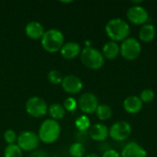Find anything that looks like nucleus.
Returning a JSON list of instances; mask_svg holds the SVG:
<instances>
[{"label":"nucleus","mask_w":157,"mask_h":157,"mask_svg":"<svg viewBox=\"0 0 157 157\" xmlns=\"http://www.w3.org/2000/svg\"><path fill=\"white\" fill-rule=\"evenodd\" d=\"M105 31L107 36L111 40V41L118 42L123 41L129 38L131 29L129 24L121 18H112L110 19L106 27Z\"/></svg>","instance_id":"obj_1"},{"label":"nucleus","mask_w":157,"mask_h":157,"mask_svg":"<svg viewBox=\"0 0 157 157\" xmlns=\"http://www.w3.org/2000/svg\"><path fill=\"white\" fill-rule=\"evenodd\" d=\"M40 44L45 52L56 53L61 51L64 44V36L63 32L57 29H47L40 39Z\"/></svg>","instance_id":"obj_2"},{"label":"nucleus","mask_w":157,"mask_h":157,"mask_svg":"<svg viewBox=\"0 0 157 157\" xmlns=\"http://www.w3.org/2000/svg\"><path fill=\"white\" fill-rule=\"evenodd\" d=\"M37 134L40 142L46 144H53L61 135V126L57 121L47 119L41 122Z\"/></svg>","instance_id":"obj_3"},{"label":"nucleus","mask_w":157,"mask_h":157,"mask_svg":"<svg viewBox=\"0 0 157 157\" xmlns=\"http://www.w3.org/2000/svg\"><path fill=\"white\" fill-rule=\"evenodd\" d=\"M80 60L84 66L91 70H98L105 63V58L102 52L91 46L82 49Z\"/></svg>","instance_id":"obj_4"},{"label":"nucleus","mask_w":157,"mask_h":157,"mask_svg":"<svg viewBox=\"0 0 157 157\" xmlns=\"http://www.w3.org/2000/svg\"><path fill=\"white\" fill-rule=\"evenodd\" d=\"M141 52L142 46L135 38L129 37L120 45V54L127 61L136 60L140 56Z\"/></svg>","instance_id":"obj_5"},{"label":"nucleus","mask_w":157,"mask_h":157,"mask_svg":"<svg viewBox=\"0 0 157 157\" xmlns=\"http://www.w3.org/2000/svg\"><path fill=\"white\" fill-rule=\"evenodd\" d=\"M26 112L32 118H42L48 113L46 101L37 96L29 98L25 105Z\"/></svg>","instance_id":"obj_6"},{"label":"nucleus","mask_w":157,"mask_h":157,"mask_svg":"<svg viewBox=\"0 0 157 157\" xmlns=\"http://www.w3.org/2000/svg\"><path fill=\"white\" fill-rule=\"evenodd\" d=\"M17 146L24 152H31L39 146L40 139L38 134L32 131H24L17 135Z\"/></svg>","instance_id":"obj_7"},{"label":"nucleus","mask_w":157,"mask_h":157,"mask_svg":"<svg viewBox=\"0 0 157 157\" xmlns=\"http://www.w3.org/2000/svg\"><path fill=\"white\" fill-rule=\"evenodd\" d=\"M131 133L132 126L125 121H119L113 123L109 129V136L117 142H121L128 139Z\"/></svg>","instance_id":"obj_8"},{"label":"nucleus","mask_w":157,"mask_h":157,"mask_svg":"<svg viewBox=\"0 0 157 157\" xmlns=\"http://www.w3.org/2000/svg\"><path fill=\"white\" fill-rule=\"evenodd\" d=\"M78 108L85 113V115H89L96 113V110L99 105L97 96L90 92L83 93L77 100Z\"/></svg>","instance_id":"obj_9"},{"label":"nucleus","mask_w":157,"mask_h":157,"mask_svg":"<svg viewBox=\"0 0 157 157\" xmlns=\"http://www.w3.org/2000/svg\"><path fill=\"white\" fill-rule=\"evenodd\" d=\"M127 18L134 25H144L149 19V13L142 6H132L127 11Z\"/></svg>","instance_id":"obj_10"},{"label":"nucleus","mask_w":157,"mask_h":157,"mask_svg":"<svg viewBox=\"0 0 157 157\" xmlns=\"http://www.w3.org/2000/svg\"><path fill=\"white\" fill-rule=\"evenodd\" d=\"M61 86L63 90L69 95L78 94L83 89L82 80L75 75H67L63 76Z\"/></svg>","instance_id":"obj_11"},{"label":"nucleus","mask_w":157,"mask_h":157,"mask_svg":"<svg viewBox=\"0 0 157 157\" xmlns=\"http://www.w3.org/2000/svg\"><path fill=\"white\" fill-rule=\"evenodd\" d=\"M81 52H82V48L78 42L68 41V42H64V44L63 45L60 51V53L61 56L65 60H74L80 55Z\"/></svg>","instance_id":"obj_12"},{"label":"nucleus","mask_w":157,"mask_h":157,"mask_svg":"<svg viewBox=\"0 0 157 157\" xmlns=\"http://www.w3.org/2000/svg\"><path fill=\"white\" fill-rule=\"evenodd\" d=\"M121 157H147V152L139 144L131 142L123 147Z\"/></svg>","instance_id":"obj_13"},{"label":"nucleus","mask_w":157,"mask_h":157,"mask_svg":"<svg viewBox=\"0 0 157 157\" xmlns=\"http://www.w3.org/2000/svg\"><path fill=\"white\" fill-rule=\"evenodd\" d=\"M44 32L45 29L39 21H30L25 27V33L31 40H40Z\"/></svg>","instance_id":"obj_14"},{"label":"nucleus","mask_w":157,"mask_h":157,"mask_svg":"<svg viewBox=\"0 0 157 157\" xmlns=\"http://www.w3.org/2000/svg\"><path fill=\"white\" fill-rule=\"evenodd\" d=\"M88 135L95 142H103L109 136V129L104 124L96 123L89 128Z\"/></svg>","instance_id":"obj_15"},{"label":"nucleus","mask_w":157,"mask_h":157,"mask_svg":"<svg viewBox=\"0 0 157 157\" xmlns=\"http://www.w3.org/2000/svg\"><path fill=\"white\" fill-rule=\"evenodd\" d=\"M144 103L140 99L139 97L130 96L126 98L123 101V108L126 112L130 114H137L143 109Z\"/></svg>","instance_id":"obj_16"},{"label":"nucleus","mask_w":157,"mask_h":157,"mask_svg":"<svg viewBox=\"0 0 157 157\" xmlns=\"http://www.w3.org/2000/svg\"><path fill=\"white\" fill-rule=\"evenodd\" d=\"M156 35V29L153 24H144L139 31V38L142 41L148 43L154 40Z\"/></svg>","instance_id":"obj_17"},{"label":"nucleus","mask_w":157,"mask_h":157,"mask_svg":"<svg viewBox=\"0 0 157 157\" xmlns=\"http://www.w3.org/2000/svg\"><path fill=\"white\" fill-rule=\"evenodd\" d=\"M101 52L105 59L114 60L120 54V45L117 42L109 41L103 46Z\"/></svg>","instance_id":"obj_18"},{"label":"nucleus","mask_w":157,"mask_h":157,"mask_svg":"<svg viewBox=\"0 0 157 157\" xmlns=\"http://www.w3.org/2000/svg\"><path fill=\"white\" fill-rule=\"evenodd\" d=\"M65 109L62 104L59 103H52L48 106V114L50 115V119L54 121H60L64 118L65 116Z\"/></svg>","instance_id":"obj_19"},{"label":"nucleus","mask_w":157,"mask_h":157,"mask_svg":"<svg viewBox=\"0 0 157 157\" xmlns=\"http://www.w3.org/2000/svg\"><path fill=\"white\" fill-rule=\"evenodd\" d=\"M96 114L100 121H108L112 116V109L109 105L99 104L96 110Z\"/></svg>","instance_id":"obj_20"},{"label":"nucleus","mask_w":157,"mask_h":157,"mask_svg":"<svg viewBox=\"0 0 157 157\" xmlns=\"http://www.w3.org/2000/svg\"><path fill=\"white\" fill-rule=\"evenodd\" d=\"M75 125L80 132H86L91 127V122L86 115H81L75 120Z\"/></svg>","instance_id":"obj_21"},{"label":"nucleus","mask_w":157,"mask_h":157,"mask_svg":"<svg viewBox=\"0 0 157 157\" xmlns=\"http://www.w3.org/2000/svg\"><path fill=\"white\" fill-rule=\"evenodd\" d=\"M4 157H23V151L17 144H8L4 150Z\"/></svg>","instance_id":"obj_22"},{"label":"nucleus","mask_w":157,"mask_h":157,"mask_svg":"<svg viewBox=\"0 0 157 157\" xmlns=\"http://www.w3.org/2000/svg\"><path fill=\"white\" fill-rule=\"evenodd\" d=\"M86 153V148L82 143L76 142L70 145L69 154L72 157H83Z\"/></svg>","instance_id":"obj_23"},{"label":"nucleus","mask_w":157,"mask_h":157,"mask_svg":"<svg viewBox=\"0 0 157 157\" xmlns=\"http://www.w3.org/2000/svg\"><path fill=\"white\" fill-rule=\"evenodd\" d=\"M48 80L51 84L52 85H61L62 84V81H63V75L60 71L58 70H51L49 73H48Z\"/></svg>","instance_id":"obj_24"},{"label":"nucleus","mask_w":157,"mask_h":157,"mask_svg":"<svg viewBox=\"0 0 157 157\" xmlns=\"http://www.w3.org/2000/svg\"><path fill=\"white\" fill-rule=\"evenodd\" d=\"M63 106L65 111L74 112L77 109L78 104H77V100L75 98H74L73 97H68L64 99Z\"/></svg>","instance_id":"obj_25"},{"label":"nucleus","mask_w":157,"mask_h":157,"mask_svg":"<svg viewBox=\"0 0 157 157\" xmlns=\"http://www.w3.org/2000/svg\"><path fill=\"white\" fill-rule=\"evenodd\" d=\"M155 92L152 89H144L140 94V99L143 103H151L155 99Z\"/></svg>","instance_id":"obj_26"},{"label":"nucleus","mask_w":157,"mask_h":157,"mask_svg":"<svg viewBox=\"0 0 157 157\" xmlns=\"http://www.w3.org/2000/svg\"><path fill=\"white\" fill-rule=\"evenodd\" d=\"M4 140L5 142L8 144H14L17 143V135L16 133V132L14 130H6L5 132H4Z\"/></svg>","instance_id":"obj_27"},{"label":"nucleus","mask_w":157,"mask_h":157,"mask_svg":"<svg viewBox=\"0 0 157 157\" xmlns=\"http://www.w3.org/2000/svg\"><path fill=\"white\" fill-rule=\"evenodd\" d=\"M101 157H121V154H119L116 150L109 149L104 152V154Z\"/></svg>","instance_id":"obj_28"},{"label":"nucleus","mask_w":157,"mask_h":157,"mask_svg":"<svg viewBox=\"0 0 157 157\" xmlns=\"http://www.w3.org/2000/svg\"><path fill=\"white\" fill-rule=\"evenodd\" d=\"M86 157H99L97 154H89V155H87Z\"/></svg>","instance_id":"obj_29"}]
</instances>
